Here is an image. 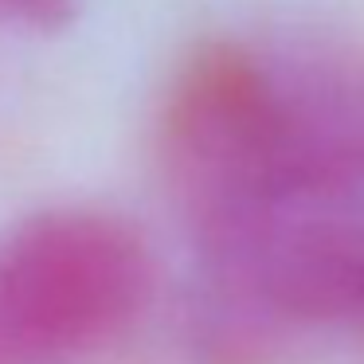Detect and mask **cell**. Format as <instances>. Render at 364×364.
I'll list each match as a JSON object with an SVG mask.
<instances>
[{
	"label": "cell",
	"instance_id": "obj_2",
	"mask_svg": "<svg viewBox=\"0 0 364 364\" xmlns=\"http://www.w3.org/2000/svg\"><path fill=\"white\" fill-rule=\"evenodd\" d=\"M153 298L141 231L95 208L32 215L0 243V364H79Z\"/></svg>",
	"mask_w": 364,
	"mask_h": 364
},
{
	"label": "cell",
	"instance_id": "obj_1",
	"mask_svg": "<svg viewBox=\"0 0 364 364\" xmlns=\"http://www.w3.org/2000/svg\"><path fill=\"white\" fill-rule=\"evenodd\" d=\"M309 106L239 40H208L176 67L157 118L165 188L208 259L239 247L290 192Z\"/></svg>",
	"mask_w": 364,
	"mask_h": 364
},
{
	"label": "cell",
	"instance_id": "obj_3",
	"mask_svg": "<svg viewBox=\"0 0 364 364\" xmlns=\"http://www.w3.org/2000/svg\"><path fill=\"white\" fill-rule=\"evenodd\" d=\"M79 12V0H0V24L32 28V32H59Z\"/></svg>",
	"mask_w": 364,
	"mask_h": 364
}]
</instances>
